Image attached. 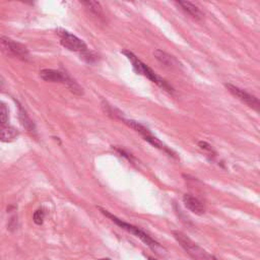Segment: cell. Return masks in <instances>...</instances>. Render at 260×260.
Instances as JSON below:
<instances>
[{
    "mask_svg": "<svg viewBox=\"0 0 260 260\" xmlns=\"http://www.w3.org/2000/svg\"><path fill=\"white\" fill-rule=\"evenodd\" d=\"M154 56L161 64H163L166 67L174 68V67H178L179 66L178 60L174 56H172V55L166 53L165 51L156 50L154 52Z\"/></svg>",
    "mask_w": 260,
    "mask_h": 260,
    "instance_id": "9",
    "label": "cell"
},
{
    "mask_svg": "<svg viewBox=\"0 0 260 260\" xmlns=\"http://www.w3.org/2000/svg\"><path fill=\"white\" fill-rule=\"evenodd\" d=\"M99 260H111L110 258H101V259H99Z\"/></svg>",
    "mask_w": 260,
    "mask_h": 260,
    "instance_id": "19",
    "label": "cell"
},
{
    "mask_svg": "<svg viewBox=\"0 0 260 260\" xmlns=\"http://www.w3.org/2000/svg\"><path fill=\"white\" fill-rule=\"evenodd\" d=\"M122 53L130 60V62H132L133 66H134V69L136 70L137 73L148 77L150 80H152L153 82L158 84L160 88H162L163 90H165L169 93L174 92V90H173L172 86L163 77L159 76L151 67H149L146 63H144L141 59H139V57L136 56L133 52L123 51Z\"/></svg>",
    "mask_w": 260,
    "mask_h": 260,
    "instance_id": "1",
    "label": "cell"
},
{
    "mask_svg": "<svg viewBox=\"0 0 260 260\" xmlns=\"http://www.w3.org/2000/svg\"><path fill=\"white\" fill-rule=\"evenodd\" d=\"M17 129L8 123H0V141L11 143L15 141L18 137Z\"/></svg>",
    "mask_w": 260,
    "mask_h": 260,
    "instance_id": "11",
    "label": "cell"
},
{
    "mask_svg": "<svg viewBox=\"0 0 260 260\" xmlns=\"http://www.w3.org/2000/svg\"><path fill=\"white\" fill-rule=\"evenodd\" d=\"M226 88L227 90L234 96L236 97L237 99H239L241 102H243L244 104H246L248 107L256 110V111H259V107H260V103H259V100L253 96V95H250L249 93L245 92L244 90L238 88V86L234 85V84H231V83H226Z\"/></svg>",
    "mask_w": 260,
    "mask_h": 260,
    "instance_id": "7",
    "label": "cell"
},
{
    "mask_svg": "<svg viewBox=\"0 0 260 260\" xmlns=\"http://www.w3.org/2000/svg\"><path fill=\"white\" fill-rule=\"evenodd\" d=\"M198 146H199V148H200L201 150H203V151H206V152H209V153H212V152H213L212 148H211L207 143H205V142H199V143H198Z\"/></svg>",
    "mask_w": 260,
    "mask_h": 260,
    "instance_id": "17",
    "label": "cell"
},
{
    "mask_svg": "<svg viewBox=\"0 0 260 260\" xmlns=\"http://www.w3.org/2000/svg\"><path fill=\"white\" fill-rule=\"evenodd\" d=\"M0 51L7 56L25 61L30 58L29 50L25 45L5 36H0Z\"/></svg>",
    "mask_w": 260,
    "mask_h": 260,
    "instance_id": "5",
    "label": "cell"
},
{
    "mask_svg": "<svg viewBox=\"0 0 260 260\" xmlns=\"http://www.w3.org/2000/svg\"><path fill=\"white\" fill-rule=\"evenodd\" d=\"M143 138H144L145 141H147V142H148L149 144H151L153 147H155V148H157V149H159V150H161V151L167 153V154H168L169 156H171V157H174V158H175V153L173 152L172 150H170V149H169L165 144H163L159 139H157L156 137H154L151 133L148 134V135H146V136H144Z\"/></svg>",
    "mask_w": 260,
    "mask_h": 260,
    "instance_id": "12",
    "label": "cell"
},
{
    "mask_svg": "<svg viewBox=\"0 0 260 260\" xmlns=\"http://www.w3.org/2000/svg\"><path fill=\"white\" fill-rule=\"evenodd\" d=\"M58 35L60 37L61 45L64 48L68 49L69 51L79 52L80 54L88 51V46H86L85 43L78 37L70 34L67 31H64V30H59Z\"/></svg>",
    "mask_w": 260,
    "mask_h": 260,
    "instance_id": "6",
    "label": "cell"
},
{
    "mask_svg": "<svg viewBox=\"0 0 260 260\" xmlns=\"http://www.w3.org/2000/svg\"><path fill=\"white\" fill-rule=\"evenodd\" d=\"M175 5L178 6L185 14H187L194 20H201L203 17L201 11L196 6H194L189 2H176Z\"/></svg>",
    "mask_w": 260,
    "mask_h": 260,
    "instance_id": "10",
    "label": "cell"
},
{
    "mask_svg": "<svg viewBox=\"0 0 260 260\" xmlns=\"http://www.w3.org/2000/svg\"><path fill=\"white\" fill-rule=\"evenodd\" d=\"M19 117H20V121H21L22 125L26 128L27 132L32 135H35L36 126H35L34 122L31 120V118L28 116L27 112L21 106L19 107Z\"/></svg>",
    "mask_w": 260,
    "mask_h": 260,
    "instance_id": "13",
    "label": "cell"
},
{
    "mask_svg": "<svg viewBox=\"0 0 260 260\" xmlns=\"http://www.w3.org/2000/svg\"><path fill=\"white\" fill-rule=\"evenodd\" d=\"M173 236H174L180 246L195 260H215L213 256L208 254L204 249H202L184 233L180 231H173Z\"/></svg>",
    "mask_w": 260,
    "mask_h": 260,
    "instance_id": "4",
    "label": "cell"
},
{
    "mask_svg": "<svg viewBox=\"0 0 260 260\" xmlns=\"http://www.w3.org/2000/svg\"><path fill=\"white\" fill-rule=\"evenodd\" d=\"M183 202L185 204V206L193 213L201 215L204 213L205 208L203 203L195 196H193L192 194H184L183 196Z\"/></svg>",
    "mask_w": 260,
    "mask_h": 260,
    "instance_id": "8",
    "label": "cell"
},
{
    "mask_svg": "<svg viewBox=\"0 0 260 260\" xmlns=\"http://www.w3.org/2000/svg\"><path fill=\"white\" fill-rule=\"evenodd\" d=\"M149 260H158V259H156L154 257H149Z\"/></svg>",
    "mask_w": 260,
    "mask_h": 260,
    "instance_id": "18",
    "label": "cell"
},
{
    "mask_svg": "<svg viewBox=\"0 0 260 260\" xmlns=\"http://www.w3.org/2000/svg\"><path fill=\"white\" fill-rule=\"evenodd\" d=\"M40 76L42 79L48 82H56V83H62L67 86V89L76 96H81L83 94L82 89L79 86V84L72 79L67 73L55 69H43L40 71Z\"/></svg>",
    "mask_w": 260,
    "mask_h": 260,
    "instance_id": "2",
    "label": "cell"
},
{
    "mask_svg": "<svg viewBox=\"0 0 260 260\" xmlns=\"http://www.w3.org/2000/svg\"><path fill=\"white\" fill-rule=\"evenodd\" d=\"M215 260H216V259H215Z\"/></svg>",
    "mask_w": 260,
    "mask_h": 260,
    "instance_id": "20",
    "label": "cell"
},
{
    "mask_svg": "<svg viewBox=\"0 0 260 260\" xmlns=\"http://www.w3.org/2000/svg\"><path fill=\"white\" fill-rule=\"evenodd\" d=\"M81 5L88 10L92 15L96 16L97 18H103L104 14H103V9L101 7V5L97 2H82Z\"/></svg>",
    "mask_w": 260,
    "mask_h": 260,
    "instance_id": "14",
    "label": "cell"
},
{
    "mask_svg": "<svg viewBox=\"0 0 260 260\" xmlns=\"http://www.w3.org/2000/svg\"><path fill=\"white\" fill-rule=\"evenodd\" d=\"M9 109L3 102H0V123H8Z\"/></svg>",
    "mask_w": 260,
    "mask_h": 260,
    "instance_id": "16",
    "label": "cell"
},
{
    "mask_svg": "<svg viewBox=\"0 0 260 260\" xmlns=\"http://www.w3.org/2000/svg\"><path fill=\"white\" fill-rule=\"evenodd\" d=\"M99 209L101 210V212H102L104 215H106L107 218H109L113 223H115L117 226H119L121 229L127 231L128 233L133 234V235H135L136 237L140 238L146 245H148V246L151 247L152 249L156 250V249H158V248L161 247V245H160L155 239H153L150 235H148L145 231L141 230L139 227H136V226H134V225H132V224H128V223H126V222H124V221L118 219L117 216L113 215L111 212H109L108 210H106V209H104V208H102V207H99Z\"/></svg>",
    "mask_w": 260,
    "mask_h": 260,
    "instance_id": "3",
    "label": "cell"
},
{
    "mask_svg": "<svg viewBox=\"0 0 260 260\" xmlns=\"http://www.w3.org/2000/svg\"><path fill=\"white\" fill-rule=\"evenodd\" d=\"M44 219H45V212L43 209H38L34 212V215H33V220L35 222V224L37 225H42L43 222H44Z\"/></svg>",
    "mask_w": 260,
    "mask_h": 260,
    "instance_id": "15",
    "label": "cell"
}]
</instances>
